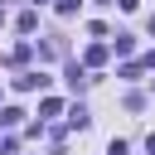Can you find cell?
Here are the masks:
<instances>
[{
  "mask_svg": "<svg viewBox=\"0 0 155 155\" xmlns=\"http://www.w3.org/2000/svg\"><path fill=\"white\" fill-rule=\"evenodd\" d=\"M15 87H19V92H39V87H48V78H44V73H19Z\"/></svg>",
  "mask_w": 155,
  "mask_h": 155,
  "instance_id": "cell-1",
  "label": "cell"
},
{
  "mask_svg": "<svg viewBox=\"0 0 155 155\" xmlns=\"http://www.w3.org/2000/svg\"><path fill=\"white\" fill-rule=\"evenodd\" d=\"M82 63H87V68H102V63H107V44H92V48L82 53Z\"/></svg>",
  "mask_w": 155,
  "mask_h": 155,
  "instance_id": "cell-2",
  "label": "cell"
},
{
  "mask_svg": "<svg viewBox=\"0 0 155 155\" xmlns=\"http://www.w3.org/2000/svg\"><path fill=\"white\" fill-rule=\"evenodd\" d=\"M87 121H92V116H87V107H68V126H78V131H87Z\"/></svg>",
  "mask_w": 155,
  "mask_h": 155,
  "instance_id": "cell-3",
  "label": "cell"
},
{
  "mask_svg": "<svg viewBox=\"0 0 155 155\" xmlns=\"http://www.w3.org/2000/svg\"><path fill=\"white\" fill-rule=\"evenodd\" d=\"M15 24H19V34H34V24H39V15H34V10H24V15L15 19Z\"/></svg>",
  "mask_w": 155,
  "mask_h": 155,
  "instance_id": "cell-4",
  "label": "cell"
},
{
  "mask_svg": "<svg viewBox=\"0 0 155 155\" xmlns=\"http://www.w3.org/2000/svg\"><path fill=\"white\" fill-rule=\"evenodd\" d=\"M82 82H87V73L73 63V68H68V87H73V92H82Z\"/></svg>",
  "mask_w": 155,
  "mask_h": 155,
  "instance_id": "cell-5",
  "label": "cell"
},
{
  "mask_svg": "<svg viewBox=\"0 0 155 155\" xmlns=\"http://www.w3.org/2000/svg\"><path fill=\"white\" fill-rule=\"evenodd\" d=\"M58 111H63L58 97H44V102H39V116H58Z\"/></svg>",
  "mask_w": 155,
  "mask_h": 155,
  "instance_id": "cell-6",
  "label": "cell"
},
{
  "mask_svg": "<svg viewBox=\"0 0 155 155\" xmlns=\"http://www.w3.org/2000/svg\"><path fill=\"white\" fill-rule=\"evenodd\" d=\"M29 53H34L29 44H15V53H10V63H29Z\"/></svg>",
  "mask_w": 155,
  "mask_h": 155,
  "instance_id": "cell-7",
  "label": "cell"
},
{
  "mask_svg": "<svg viewBox=\"0 0 155 155\" xmlns=\"http://www.w3.org/2000/svg\"><path fill=\"white\" fill-rule=\"evenodd\" d=\"M19 116H24L19 107H5V111H0V121H5V126H19Z\"/></svg>",
  "mask_w": 155,
  "mask_h": 155,
  "instance_id": "cell-8",
  "label": "cell"
},
{
  "mask_svg": "<svg viewBox=\"0 0 155 155\" xmlns=\"http://www.w3.org/2000/svg\"><path fill=\"white\" fill-rule=\"evenodd\" d=\"M53 5H58V15H78V5H82V0H53Z\"/></svg>",
  "mask_w": 155,
  "mask_h": 155,
  "instance_id": "cell-9",
  "label": "cell"
},
{
  "mask_svg": "<svg viewBox=\"0 0 155 155\" xmlns=\"http://www.w3.org/2000/svg\"><path fill=\"white\" fill-rule=\"evenodd\" d=\"M116 5H121V10H136V5H140V0H116Z\"/></svg>",
  "mask_w": 155,
  "mask_h": 155,
  "instance_id": "cell-10",
  "label": "cell"
},
{
  "mask_svg": "<svg viewBox=\"0 0 155 155\" xmlns=\"http://www.w3.org/2000/svg\"><path fill=\"white\" fill-rule=\"evenodd\" d=\"M145 150H150V155H155V131H150V136H145Z\"/></svg>",
  "mask_w": 155,
  "mask_h": 155,
  "instance_id": "cell-11",
  "label": "cell"
},
{
  "mask_svg": "<svg viewBox=\"0 0 155 155\" xmlns=\"http://www.w3.org/2000/svg\"><path fill=\"white\" fill-rule=\"evenodd\" d=\"M145 68H155V48H150V53H145Z\"/></svg>",
  "mask_w": 155,
  "mask_h": 155,
  "instance_id": "cell-12",
  "label": "cell"
},
{
  "mask_svg": "<svg viewBox=\"0 0 155 155\" xmlns=\"http://www.w3.org/2000/svg\"><path fill=\"white\" fill-rule=\"evenodd\" d=\"M150 34H155V15H150Z\"/></svg>",
  "mask_w": 155,
  "mask_h": 155,
  "instance_id": "cell-13",
  "label": "cell"
},
{
  "mask_svg": "<svg viewBox=\"0 0 155 155\" xmlns=\"http://www.w3.org/2000/svg\"><path fill=\"white\" fill-rule=\"evenodd\" d=\"M34 5H48V0H34Z\"/></svg>",
  "mask_w": 155,
  "mask_h": 155,
  "instance_id": "cell-14",
  "label": "cell"
}]
</instances>
